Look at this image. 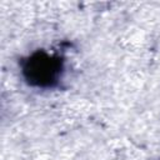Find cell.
Masks as SVG:
<instances>
[{
    "instance_id": "6da1fadb",
    "label": "cell",
    "mask_w": 160,
    "mask_h": 160,
    "mask_svg": "<svg viewBox=\"0 0 160 160\" xmlns=\"http://www.w3.org/2000/svg\"><path fill=\"white\" fill-rule=\"evenodd\" d=\"M26 71L29 72V79H34L32 81L38 84H50L59 71V65L55 60L45 55H39L31 60Z\"/></svg>"
}]
</instances>
